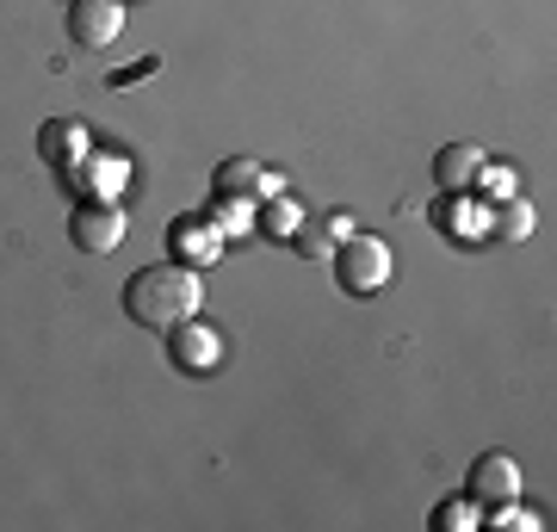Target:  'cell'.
<instances>
[{
  "mask_svg": "<svg viewBox=\"0 0 557 532\" xmlns=\"http://www.w3.org/2000/svg\"><path fill=\"white\" fill-rule=\"evenodd\" d=\"M199 310H205L199 267L168 260V267H143V273H131V285H124V316L143 322V329H156V335H168L174 322H186V316H199Z\"/></svg>",
  "mask_w": 557,
  "mask_h": 532,
  "instance_id": "cell-1",
  "label": "cell"
},
{
  "mask_svg": "<svg viewBox=\"0 0 557 532\" xmlns=\"http://www.w3.org/2000/svg\"><path fill=\"white\" fill-rule=\"evenodd\" d=\"M335 279H341V292L347 297H372V292H384V279H391V248H384L379 236H341L335 242Z\"/></svg>",
  "mask_w": 557,
  "mask_h": 532,
  "instance_id": "cell-2",
  "label": "cell"
},
{
  "mask_svg": "<svg viewBox=\"0 0 557 532\" xmlns=\"http://www.w3.org/2000/svg\"><path fill=\"white\" fill-rule=\"evenodd\" d=\"M465 502L483 514V520H496L502 508H515L520 502V465L502 453H483L471 458V471H465Z\"/></svg>",
  "mask_w": 557,
  "mask_h": 532,
  "instance_id": "cell-3",
  "label": "cell"
},
{
  "mask_svg": "<svg viewBox=\"0 0 557 532\" xmlns=\"http://www.w3.org/2000/svg\"><path fill=\"white\" fill-rule=\"evenodd\" d=\"M69 242H75L81 255H112L124 242V211L112 198H75V211H69Z\"/></svg>",
  "mask_w": 557,
  "mask_h": 532,
  "instance_id": "cell-4",
  "label": "cell"
},
{
  "mask_svg": "<svg viewBox=\"0 0 557 532\" xmlns=\"http://www.w3.org/2000/svg\"><path fill=\"white\" fill-rule=\"evenodd\" d=\"M168 359H174L180 372H218L223 366V335L205 322V316H186V322H174L168 329Z\"/></svg>",
  "mask_w": 557,
  "mask_h": 532,
  "instance_id": "cell-5",
  "label": "cell"
},
{
  "mask_svg": "<svg viewBox=\"0 0 557 532\" xmlns=\"http://www.w3.org/2000/svg\"><path fill=\"white\" fill-rule=\"evenodd\" d=\"M124 32V0H69V44L75 50H106Z\"/></svg>",
  "mask_w": 557,
  "mask_h": 532,
  "instance_id": "cell-6",
  "label": "cell"
},
{
  "mask_svg": "<svg viewBox=\"0 0 557 532\" xmlns=\"http://www.w3.org/2000/svg\"><path fill=\"white\" fill-rule=\"evenodd\" d=\"M168 248H174L180 267H211V260L230 248V236H223L218 223H211V211H205V218H174V230H168Z\"/></svg>",
  "mask_w": 557,
  "mask_h": 532,
  "instance_id": "cell-7",
  "label": "cell"
},
{
  "mask_svg": "<svg viewBox=\"0 0 557 532\" xmlns=\"http://www.w3.org/2000/svg\"><path fill=\"white\" fill-rule=\"evenodd\" d=\"M211 193H218V198H242V205H248L255 193H267V198H273V193H278V174H267L260 161L236 156V161H223L218 174H211Z\"/></svg>",
  "mask_w": 557,
  "mask_h": 532,
  "instance_id": "cell-8",
  "label": "cell"
},
{
  "mask_svg": "<svg viewBox=\"0 0 557 532\" xmlns=\"http://www.w3.org/2000/svg\"><path fill=\"white\" fill-rule=\"evenodd\" d=\"M38 156L57 168V174H75V161L87 156V131H81L75 119H57L38 131Z\"/></svg>",
  "mask_w": 557,
  "mask_h": 532,
  "instance_id": "cell-9",
  "label": "cell"
},
{
  "mask_svg": "<svg viewBox=\"0 0 557 532\" xmlns=\"http://www.w3.org/2000/svg\"><path fill=\"white\" fill-rule=\"evenodd\" d=\"M478 168H483V149H478V143H446V149L434 156V180H440V193H471Z\"/></svg>",
  "mask_w": 557,
  "mask_h": 532,
  "instance_id": "cell-10",
  "label": "cell"
},
{
  "mask_svg": "<svg viewBox=\"0 0 557 532\" xmlns=\"http://www.w3.org/2000/svg\"><path fill=\"white\" fill-rule=\"evenodd\" d=\"M483 236L496 242V248H515V242H527V236H533V205H527V198H502V205H490Z\"/></svg>",
  "mask_w": 557,
  "mask_h": 532,
  "instance_id": "cell-11",
  "label": "cell"
},
{
  "mask_svg": "<svg viewBox=\"0 0 557 532\" xmlns=\"http://www.w3.org/2000/svg\"><path fill=\"white\" fill-rule=\"evenodd\" d=\"M298 198H285V193H273L267 198V211H260V230L267 236H298Z\"/></svg>",
  "mask_w": 557,
  "mask_h": 532,
  "instance_id": "cell-12",
  "label": "cell"
},
{
  "mask_svg": "<svg viewBox=\"0 0 557 532\" xmlns=\"http://www.w3.org/2000/svg\"><path fill=\"white\" fill-rule=\"evenodd\" d=\"M471 527H483V514L458 495V502H440L434 508V532H471Z\"/></svg>",
  "mask_w": 557,
  "mask_h": 532,
  "instance_id": "cell-13",
  "label": "cell"
},
{
  "mask_svg": "<svg viewBox=\"0 0 557 532\" xmlns=\"http://www.w3.org/2000/svg\"><path fill=\"white\" fill-rule=\"evenodd\" d=\"M211 223H218L223 236H242V230H248V205H242V198H218V193H211Z\"/></svg>",
  "mask_w": 557,
  "mask_h": 532,
  "instance_id": "cell-14",
  "label": "cell"
},
{
  "mask_svg": "<svg viewBox=\"0 0 557 532\" xmlns=\"http://www.w3.org/2000/svg\"><path fill=\"white\" fill-rule=\"evenodd\" d=\"M471 186H478V193H490L483 205H502V198H515V174H508V168H490V161L478 168V180H471Z\"/></svg>",
  "mask_w": 557,
  "mask_h": 532,
  "instance_id": "cell-15",
  "label": "cell"
},
{
  "mask_svg": "<svg viewBox=\"0 0 557 532\" xmlns=\"http://www.w3.org/2000/svg\"><path fill=\"white\" fill-rule=\"evenodd\" d=\"M124 7H131V0H124Z\"/></svg>",
  "mask_w": 557,
  "mask_h": 532,
  "instance_id": "cell-16",
  "label": "cell"
}]
</instances>
